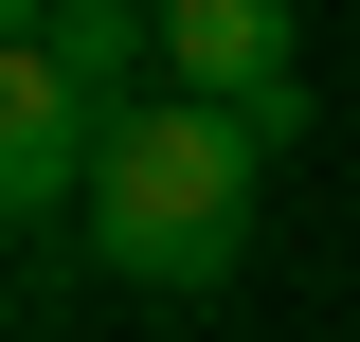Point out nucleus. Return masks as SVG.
<instances>
[{
    "instance_id": "obj_1",
    "label": "nucleus",
    "mask_w": 360,
    "mask_h": 342,
    "mask_svg": "<svg viewBox=\"0 0 360 342\" xmlns=\"http://www.w3.org/2000/svg\"><path fill=\"white\" fill-rule=\"evenodd\" d=\"M252 198H270V127L252 108H217V90H144L127 127H108V163H90V253H108V289L144 306H217L234 270H252Z\"/></svg>"
},
{
    "instance_id": "obj_2",
    "label": "nucleus",
    "mask_w": 360,
    "mask_h": 342,
    "mask_svg": "<svg viewBox=\"0 0 360 342\" xmlns=\"http://www.w3.org/2000/svg\"><path fill=\"white\" fill-rule=\"evenodd\" d=\"M0 72H54L72 108L127 127L162 90V0H0Z\"/></svg>"
},
{
    "instance_id": "obj_3",
    "label": "nucleus",
    "mask_w": 360,
    "mask_h": 342,
    "mask_svg": "<svg viewBox=\"0 0 360 342\" xmlns=\"http://www.w3.org/2000/svg\"><path fill=\"white\" fill-rule=\"evenodd\" d=\"M90 163H108V108H72L54 72H0V216H18V234H72Z\"/></svg>"
},
{
    "instance_id": "obj_4",
    "label": "nucleus",
    "mask_w": 360,
    "mask_h": 342,
    "mask_svg": "<svg viewBox=\"0 0 360 342\" xmlns=\"http://www.w3.org/2000/svg\"><path fill=\"white\" fill-rule=\"evenodd\" d=\"M288 18L307 0H162V90H217V108L288 90Z\"/></svg>"
}]
</instances>
